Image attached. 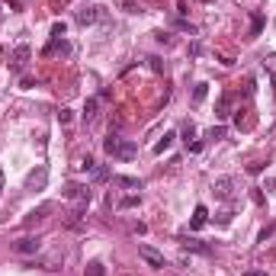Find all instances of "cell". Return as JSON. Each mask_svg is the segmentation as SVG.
Wrapping results in <instances>:
<instances>
[{
	"label": "cell",
	"mask_w": 276,
	"mask_h": 276,
	"mask_svg": "<svg viewBox=\"0 0 276 276\" xmlns=\"http://www.w3.org/2000/svg\"><path fill=\"white\" fill-rule=\"evenodd\" d=\"M215 116H218V119H228V116H231V97H222V100H218Z\"/></svg>",
	"instance_id": "4fadbf2b"
},
{
	"label": "cell",
	"mask_w": 276,
	"mask_h": 276,
	"mask_svg": "<svg viewBox=\"0 0 276 276\" xmlns=\"http://www.w3.org/2000/svg\"><path fill=\"white\" fill-rule=\"evenodd\" d=\"M122 7H125V10H129V13H141V7H138V3H132V0H125Z\"/></svg>",
	"instance_id": "83f0119b"
},
{
	"label": "cell",
	"mask_w": 276,
	"mask_h": 276,
	"mask_svg": "<svg viewBox=\"0 0 276 276\" xmlns=\"http://www.w3.org/2000/svg\"><path fill=\"white\" fill-rule=\"evenodd\" d=\"M206 93H209V84H196L193 87V103H202L206 100Z\"/></svg>",
	"instance_id": "ac0fdd59"
},
{
	"label": "cell",
	"mask_w": 276,
	"mask_h": 276,
	"mask_svg": "<svg viewBox=\"0 0 276 276\" xmlns=\"http://www.w3.org/2000/svg\"><path fill=\"white\" fill-rule=\"evenodd\" d=\"M26 61H29V45H20V48L13 52V71H16V74L26 68Z\"/></svg>",
	"instance_id": "30bf717a"
},
{
	"label": "cell",
	"mask_w": 276,
	"mask_h": 276,
	"mask_svg": "<svg viewBox=\"0 0 276 276\" xmlns=\"http://www.w3.org/2000/svg\"><path fill=\"white\" fill-rule=\"evenodd\" d=\"M138 257L148 263V267H154V270H164L167 267V260H164V254L161 251H154V247H148V244H141L138 247Z\"/></svg>",
	"instance_id": "7a4b0ae2"
},
{
	"label": "cell",
	"mask_w": 276,
	"mask_h": 276,
	"mask_svg": "<svg viewBox=\"0 0 276 276\" xmlns=\"http://www.w3.org/2000/svg\"><path fill=\"white\" fill-rule=\"evenodd\" d=\"M174 132H167V135L161 138V141H158V145H154V154H164V151H170V145H174Z\"/></svg>",
	"instance_id": "9a60e30c"
},
{
	"label": "cell",
	"mask_w": 276,
	"mask_h": 276,
	"mask_svg": "<svg viewBox=\"0 0 276 276\" xmlns=\"http://www.w3.org/2000/svg\"><path fill=\"white\" fill-rule=\"evenodd\" d=\"M206 218H209L206 206H196V212H193V222H190V228H193V231H196V228H202V225H206Z\"/></svg>",
	"instance_id": "7c38bea8"
},
{
	"label": "cell",
	"mask_w": 276,
	"mask_h": 276,
	"mask_svg": "<svg viewBox=\"0 0 276 276\" xmlns=\"http://www.w3.org/2000/svg\"><path fill=\"white\" fill-rule=\"evenodd\" d=\"M64 36V23H55L52 26V39H61Z\"/></svg>",
	"instance_id": "4316f807"
},
{
	"label": "cell",
	"mask_w": 276,
	"mask_h": 276,
	"mask_svg": "<svg viewBox=\"0 0 276 276\" xmlns=\"http://www.w3.org/2000/svg\"><path fill=\"white\" fill-rule=\"evenodd\" d=\"M61 196H68V199H77V202H90V190H87L84 183H64Z\"/></svg>",
	"instance_id": "3957f363"
},
{
	"label": "cell",
	"mask_w": 276,
	"mask_h": 276,
	"mask_svg": "<svg viewBox=\"0 0 276 276\" xmlns=\"http://www.w3.org/2000/svg\"><path fill=\"white\" fill-rule=\"evenodd\" d=\"M48 212H52V206H48V202H42L39 209H32V212L26 215V225H36V222H42V218H48Z\"/></svg>",
	"instance_id": "8fae6325"
},
{
	"label": "cell",
	"mask_w": 276,
	"mask_h": 276,
	"mask_svg": "<svg viewBox=\"0 0 276 276\" xmlns=\"http://www.w3.org/2000/svg\"><path fill=\"white\" fill-rule=\"evenodd\" d=\"M103 151H106L109 158H119V161H132V158L138 154V148H135V141H129V138L109 132V138L103 141Z\"/></svg>",
	"instance_id": "6da1fadb"
},
{
	"label": "cell",
	"mask_w": 276,
	"mask_h": 276,
	"mask_svg": "<svg viewBox=\"0 0 276 276\" xmlns=\"http://www.w3.org/2000/svg\"><path fill=\"white\" fill-rule=\"evenodd\" d=\"M84 276H106V267H103L100 260H90L84 267Z\"/></svg>",
	"instance_id": "5bb4252c"
},
{
	"label": "cell",
	"mask_w": 276,
	"mask_h": 276,
	"mask_svg": "<svg viewBox=\"0 0 276 276\" xmlns=\"http://www.w3.org/2000/svg\"><path fill=\"white\" fill-rule=\"evenodd\" d=\"M3 183H7V177H3V167H0V193H3Z\"/></svg>",
	"instance_id": "4dcf8cb0"
},
{
	"label": "cell",
	"mask_w": 276,
	"mask_h": 276,
	"mask_svg": "<svg viewBox=\"0 0 276 276\" xmlns=\"http://www.w3.org/2000/svg\"><path fill=\"white\" fill-rule=\"evenodd\" d=\"M193 135H196V125L186 122V125H183V141H186V145H190V138H193Z\"/></svg>",
	"instance_id": "ffe728a7"
},
{
	"label": "cell",
	"mask_w": 276,
	"mask_h": 276,
	"mask_svg": "<svg viewBox=\"0 0 276 276\" xmlns=\"http://www.w3.org/2000/svg\"><path fill=\"white\" fill-rule=\"evenodd\" d=\"M273 257H276V247H273Z\"/></svg>",
	"instance_id": "d6a6232c"
},
{
	"label": "cell",
	"mask_w": 276,
	"mask_h": 276,
	"mask_svg": "<svg viewBox=\"0 0 276 276\" xmlns=\"http://www.w3.org/2000/svg\"><path fill=\"white\" fill-rule=\"evenodd\" d=\"M0 55H3V48H0Z\"/></svg>",
	"instance_id": "836d02e7"
},
{
	"label": "cell",
	"mask_w": 276,
	"mask_h": 276,
	"mask_svg": "<svg viewBox=\"0 0 276 276\" xmlns=\"http://www.w3.org/2000/svg\"><path fill=\"white\" fill-rule=\"evenodd\" d=\"M180 244H183L186 251H196V254H202V257H209V254H212V247H209L206 241H196V238H180Z\"/></svg>",
	"instance_id": "9c48e42d"
},
{
	"label": "cell",
	"mask_w": 276,
	"mask_h": 276,
	"mask_svg": "<svg viewBox=\"0 0 276 276\" xmlns=\"http://www.w3.org/2000/svg\"><path fill=\"white\" fill-rule=\"evenodd\" d=\"M97 106H100V100H87L84 103V119H87V122H93V119H97Z\"/></svg>",
	"instance_id": "2e32d148"
},
{
	"label": "cell",
	"mask_w": 276,
	"mask_h": 276,
	"mask_svg": "<svg viewBox=\"0 0 276 276\" xmlns=\"http://www.w3.org/2000/svg\"><path fill=\"white\" fill-rule=\"evenodd\" d=\"M84 206H87V202H80L77 209H71V212L64 215V225H68V228H74V231L84 228Z\"/></svg>",
	"instance_id": "52a82bcc"
},
{
	"label": "cell",
	"mask_w": 276,
	"mask_h": 276,
	"mask_svg": "<svg viewBox=\"0 0 276 276\" xmlns=\"http://www.w3.org/2000/svg\"><path fill=\"white\" fill-rule=\"evenodd\" d=\"M148 61H151V71H154V74H161V71H164V61H161V58H148Z\"/></svg>",
	"instance_id": "484cf974"
},
{
	"label": "cell",
	"mask_w": 276,
	"mask_h": 276,
	"mask_svg": "<svg viewBox=\"0 0 276 276\" xmlns=\"http://www.w3.org/2000/svg\"><path fill=\"white\" fill-rule=\"evenodd\" d=\"M116 183L129 186V190H141V180H135V177H116Z\"/></svg>",
	"instance_id": "e0dca14e"
},
{
	"label": "cell",
	"mask_w": 276,
	"mask_h": 276,
	"mask_svg": "<svg viewBox=\"0 0 276 276\" xmlns=\"http://www.w3.org/2000/svg\"><path fill=\"white\" fill-rule=\"evenodd\" d=\"M273 235H276V222H273V225H267V228L260 231V241H270Z\"/></svg>",
	"instance_id": "7402d4cb"
},
{
	"label": "cell",
	"mask_w": 276,
	"mask_h": 276,
	"mask_svg": "<svg viewBox=\"0 0 276 276\" xmlns=\"http://www.w3.org/2000/svg\"><path fill=\"white\" fill-rule=\"evenodd\" d=\"M93 177L97 180H109V167H93Z\"/></svg>",
	"instance_id": "d4e9b609"
},
{
	"label": "cell",
	"mask_w": 276,
	"mask_h": 276,
	"mask_svg": "<svg viewBox=\"0 0 276 276\" xmlns=\"http://www.w3.org/2000/svg\"><path fill=\"white\" fill-rule=\"evenodd\" d=\"M273 93H276V74H273Z\"/></svg>",
	"instance_id": "1f68e13d"
},
{
	"label": "cell",
	"mask_w": 276,
	"mask_h": 276,
	"mask_svg": "<svg viewBox=\"0 0 276 276\" xmlns=\"http://www.w3.org/2000/svg\"><path fill=\"white\" fill-rule=\"evenodd\" d=\"M74 20L80 26H90V23H97V20H100V7H80L74 13Z\"/></svg>",
	"instance_id": "ba28073f"
},
{
	"label": "cell",
	"mask_w": 276,
	"mask_h": 276,
	"mask_svg": "<svg viewBox=\"0 0 276 276\" xmlns=\"http://www.w3.org/2000/svg\"><path fill=\"white\" fill-rule=\"evenodd\" d=\"M39 247H42V241L39 238H32V235H26V238H20V241H13V251L16 254H39Z\"/></svg>",
	"instance_id": "5b68a950"
},
{
	"label": "cell",
	"mask_w": 276,
	"mask_h": 276,
	"mask_svg": "<svg viewBox=\"0 0 276 276\" xmlns=\"http://www.w3.org/2000/svg\"><path fill=\"white\" fill-rule=\"evenodd\" d=\"M244 276H267V270H247Z\"/></svg>",
	"instance_id": "f546056e"
},
{
	"label": "cell",
	"mask_w": 276,
	"mask_h": 276,
	"mask_svg": "<svg viewBox=\"0 0 276 276\" xmlns=\"http://www.w3.org/2000/svg\"><path fill=\"white\" fill-rule=\"evenodd\" d=\"M212 193L218 199H231V196H235V180H231V177H218L212 183Z\"/></svg>",
	"instance_id": "277c9868"
},
{
	"label": "cell",
	"mask_w": 276,
	"mask_h": 276,
	"mask_svg": "<svg viewBox=\"0 0 276 276\" xmlns=\"http://www.w3.org/2000/svg\"><path fill=\"white\" fill-rule=\"evenodd\" d=\"M154 39H158V42H164V45H170V36H167V32H154Z\"/></svg>",
	"instance_id": "f1b7e54d"
},
{
	"label": "cell",
	"mask_w": 276,
	"mask_h": 276,
	"mask_svg": "<svg viewBox=\"0 0 276 276\" xmlns=\"http://www.w3.org/2000/svg\"><path fill=\"white\" fill-rule=\"evenodd\" d=\"M77 167H80V170H93V167H97V164H93V158H90V154H87V158H80V164H77Z\"/></svg>",
	"instance_id": "603a6c76"
},
{
	"label": "cell",
	"mask_w": 276,
	"mask_h": 276,
	"mask_svg": "<svg viewBox=\"0 0 276 276\" xmlns=\"http://www.w3.org/2000/svg\"><path fill=\"white\" fill-rule=\"evenodd\" d=\"M138 206V196H125V199H119V209H132Z\"/></svg>",
	"instance_id": "44dd1931"
},
{
	"label": "cell",
	"mask_w": 276,
	"mask_h": 276,
	"mask_svg": "<svg viewBox=\"0 0 276 276\" xmlns=\"http://www.w3.org/2000/svg\"><path fill=\"white\" fill-rule=\"evenodd\" d=\"M260 29H263V16H260V13H254V16H251V36H257Z\"/></svg>",
	"instance_id": "d6986e66"
},
{
	"label": "cell",
	"mask_w": 276,
	"mask_h": 276,
	"mask_svg": "<svg viewBox=\"0 0 276 276\" xmlns=\"http://www.w3.org/2000/svg\"><path fill=\"white\" fill-rule=\"evenodd\" d=\"M71 119H74V113H71V109H61V113H58V122H61V125H68Z\"/></svg>",
	"instance_id": "cb8c5ba5"
},
{
	"label": "cell",
	"mask_w": 276,
	"mask_h": 276,
	"mask_svg": "<svg viewBox=\"0 0 276 276\" xmlns=\"http://www.w3.org/2000/svg\"><path fill=\"white\" fill-rule=\"evenodd\" d=\"M45 183H48V167H36L26 177V190H42Z\"/></svg>",
	"instance_id": "8992f818"
}]
</instances>
